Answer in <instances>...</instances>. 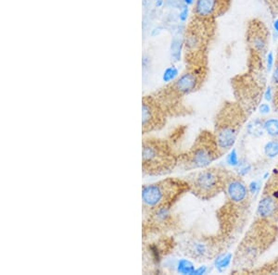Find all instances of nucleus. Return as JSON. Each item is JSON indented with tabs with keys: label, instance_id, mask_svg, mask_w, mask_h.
Returning <instances> with one entry per match:
<instances>
[{
	"label": "nucleus",
	"instance_id": "1",
	"mask_svg": "<svg viewBox=\"0 0 278 275\" xmlns=\"http://www.w3.org/2000/svg\"><path fill=\"white\" fill-rule=\"evenodd\" d=\"M224 195V204L216 211L218 233L233 243L248 222L251 195L246 182L235 173L230 175Z\"/></svg>",
	"mask_w": 278,
	"mask_h": 275
},
{
	"label": "nucleus",
	"instance_id": "2",
	"mask_svg": "<svg viewBox=\"0 0 278 275\" xmlns=\"http://www.w3.org/2000/svg\"><path fill=\"white\" fill-rule=\"evenodd\" d=\"M277 239V222L255 217L236 245L232 257V272L244 274L254 268Z\"/></svg>",
	"mask_w": 278,
	"mask_h": 275
},
{
	"label": "nucleus",
	"instance_id": "3",
	"mask_svg": "<svg viewBox=\"0 0 278 275\" xmlns=\"http://www.w3.org/2000/svg\"><path fill=\"white\" fill-rule=\"evenodd\" d=\"M248 118V112L236 100H227L221 105L214 117L212 131L223 155L234 148Z\"/></svg>",
	"mask_w": 278,
	"mask_h": 275
},
{
	"label": "nucleus",
	"instance_id": "4",
	"mask_svg": "<svg viewBox=\"0 0 278 275\" xmlns=\"http://www.w3.org/2000/svg\"><path fill=\"white\" fill-rule=\"evenodd\" d=\"M190 192L187 178L167 177L142 187L144 214L155 210L172 209L186 194Z\"/></svg>",
	"mask_w": 278,
	"mask_h": 275
},
{
	"label": "nucleus",
	"instance_id": "5",
	"mask_svg": "<svg viewBox=\"0 0 278 275\" xmlns=\"http://www.w3.org/2000/svg\"><path fill=\"white\" fill-rule=\"evenodd\" d=\"M179 154L165 138L148 136L142 143V171L149 176H163L178 167Z\"/></svg>",
	"mask_w": 278,
	"mask_h": 275
},
{
	"label": "nucleus",
	"instance_id": "6",
	"mask_svg": "<svg viewBox=\"0 0 278 275\" xmlns=\"http://www.w3.org/2000/svg\"><path fill=\"white\" fill-rule=\"evenodd\" d=\"M212 130H201L187 151L179 154L178 167L183 171H198L211 166L223 157Z\"/></svg>",
	"mask_w": 278,
	"mask_h": 275
},
{
	"label": "nucleus",
	"instance_id": "7",
	"mask_svg": "<svg viewBox=\"0 0 278 275\" xmlns=\"http://www.w3.org/2000/svg\"><path fill=\"white\" fill-rule=\"evenodd\" d=\"M231 243L222 234L193 233L188 234L180 244L182 253L195 261L217 259L228 249Z\"/></svg>",
	"mask_w": 278,
	"mask_h": 275
},
{
	"label": "nucleus",
	"instance_id": "8",
	"mask_svg": "<svg viewBox=\"0 0 278 275\" xmlns=\"http://www.w3.org/2000/svg\"><path fill=\"white\" fill-rule=\"evenodd\" d=\"M233 172L219 166H209L198 170L187 177L190 185V194L203 201L211 200L224 194L227 181Z\"/></svg>",
	"mask_w": 278,
	"mask_h": 275
},
{
	"label": "nucleus",
	"instance_id": "9",
	"mask_svg": "<svg viewBox=\"0 0 278 275\" xmlns=\"http://www.w3.org/2000/svg\"><path fill=\"white\" fill-rule=\"evenodd\" d=\"M236 101L250 116L255 109L260 106V99L263 94V84L251 74L237 76L233 81Z\"/></svg>",
	"mask_w": 278,
	"mask_h": 275
},
{
	"label": "nucleus",
	"instance_id": "10",
	"mask_svg": "<svg viewBox=\"0 0 278 275\" xmlns=\"http://www.w3.org/2000/svg\"><path fill=\"white\" fill-rule=\"evenodd\" d=\"M255 217L278 223V163L262 187Z\"/></svg>",
	"mask_w": 278,
	"mask_h": 275
},
{
	"label": "nucleus",
	"instance_id": "11",
	"mask_svg": "<svg viewBox=\"0 0 278 275\" xmlns=\"http://www.w3.org/2000/svg\"><path fill=\"white\" fill-rule=\"evenodd\" d=\"M170 116L163 104L154 95L142 99V133L148 134L163 129Z\"/></svg>",
	"mask_w": 278,
	"mask_h": 275
},
{
	"label": "nucleus",
	"instance_id": "12",
	"mask_svg": "<svg viewBox=\"0 0 278 275\" xmlns=\"http://www.w3.org/2000/svg\"><path fill=\"white\" fill-rule=\"evenodd\" d=\"M176 224V216L173 212V208L159 209L145 214V219L143 221V231L144 234L164 232L165 230L175 227Z\"/></svg>",
	"mask_w": 278,
	"mask_h": 275
},
{
	"label": "nucleus",
	"instance_id": "13",
	"mask_svg": "<svg viewBox=\"0 0 278 275\" xmlns=\"http://www.w3.org/2000/svg\"><path fill=\"white\" fill-rule=\"evenodd\" d=\"M269 34L262 22L258 20L251 21L248 26L247 40L248 46L254 54L259 58H263L267 52Z\"/></svg>",
	"mask_w": 278,
	"mask_h": 275
},
{
	"label": "nucleus",
	"instance_id": "14",
	"mask_svg": "<svg viewBox=\"0 0 278 275\" xmlns=\"http://www.w3.org/2000/svg\"><path fill=\"white\" fill-rule=\"evenodd\" d=\"M231 0H196L194 14L202 21H211L229 9Z\"/></svg>",
	"mask_w": 278,
	"mask_h": 275
},
{
	"label": "nucleus",
	"instance_id": "15",
	"mask_svg": "<svg viewBox=\"0 0 278 275\" xmlns=\"http://www.w3.org/2000/svg\"><path fill=\"white\" fill-rule=\"evenodd\" d=\"M244 274H278V255L265 263L248 269Z\"/></svg>",
	"mask_w": 278,
	"mask_h": 275
},
{
	"label": "nucleus",
	"instance_id": "16",
	"mask_svg": "<svg viewBox=\"0 0 278 275\" xmlns=\"http://www.w3.org/2000/svg\"><path fill=\"white\" fill-rule=\"evenodd\" d=\"M179 76V71L176 66H170L164 71L163 80L165 83H172Z\"/></svg>",
	"mask_w": 278,
	"mask_h": 275
},
{
	"label": "nucleus",
	"instance_id": "17",
	"mask_svg": "<svg viewBox=\"0 0 278 275\" xmlns=\"http://www.w3.org/2000/svg\"><path fill=\"white\" fill-rule=\"evenodd\" d=\"M264 128L268 134L272 136H278V120L274 119L267 120L264 124Z\"/></svg>",
	"mask_w": 278,
	"mask_h": 275
},
{
	"label": "nucleus",
	"instance_id": "18",
	"mask_svg": "<svg viewBox=\"0 0 278 275\" xmlns=\"http://www.w3.org/2000/svg\"><path fill=\"white\" fill-rule=\"evenodd\" d=\"M181 45L182 43L180 40H175L172 43V47H171V51H172V58H174L175 60H180V56H181Z\"/></svg>",
	"mask_w": 278,
	"mask_h": 275
},
{
	"label": "nucleus",
	"instance_id": "19",
	"mask_svg": "<svg viewBox=\"0 0 278 275\" xmlns=\"http://www.w3.org/2000/svg\"><path fill=\"white\" fill-rule=\"evenodd\" d=\"M274 62H275L274 55H273L272 51H270L269 53H267V55H266V68H267L268 72L272 71L273 66H274Z\"/></svg>",
	"mask_w": 278,
	"mask_h": 275
},
{
	"label": "nucleus",
	"instance_id": "20",
	"mask_svg": "<svg viewBox=\"0 0 278 275\" xmlns=\"http://www.w3.org/2000/svg\"><path fill=\"white\" fill-rule=\"evenodd\" d=\"M272 87L278 88V54L275 62H274V66L272 69Z\"/></svg>",
	"mask_w": 278,
	"mask_h": 275
},
{
	"label": "nucleus",
	"instance_id": "21",
	"mask_svg": "<svg viewBox=\"0 0 278 275\" xmlns=\"http://www.w3.org/2000/svg\"><path fill=\"white\" fill-rule=\"evenodd\" d=\"M189 16V7L184 5L182 8L181 12L179 13V20L181 23H186Z\"/></svg>",
	"mask_w": 278,
	"mask_h": 275
},
{
	"label": "nucleus",
	"instance_id": "22",
	"mask_svg": "<svg viewBox=\"0 0 278 275\" xmlns=\"http://www.w3.org/2000/svg\"><path fill=\"white\" fill-rule=\"evenodd\" d=\"M271 7L272 12H278V0H264Z\"/></svg>",
	"mask_w": 278,
	"mask_h": 275
},
{
	"label": "nucleus",
	"instance_id": "23",
	"mask_svg": "<svg viewBox=\"0 0 278 275\" xmlns=\"http://www.w3.org/2000/svg\"><path fill=\"white\" fill-rule=\"evenodd\" d=\"M183 2H184V5L189 7L193 5L194 3L196 2V0H183Z\"/></svg>",
	"mask_w": 278,
	"mask_h": 275
},
{
	"label": "nucleus",
	"instance_id": "24",
	"mask_svg": "<svg viewBox=\"0 0 278 275\" xmlns=\"http://www.w3.org/2000/svg\"><path fill=\"white\" fill-rule=\"evenodd\" d=\"M272 28H273V30L275 31L278 34V18L274 20V22H273V24H272Z\"/></svg>",
	"mask_w": 278,
	"mask_h": 275
},
{
	"label": "nucleus",
	"instance_id": "25",
	"mask_svg": "<svg viewBox=\"0 0 278 275\" xmlns=\"http://www.w3.org/2000/svg\"><path fill=\"white\" fill-rule=\"evenodd\" d=\"M163 4H164V1H163V0H157V1H156V7H158V8L162 7Z\"/></svg>",
	"mask_w": 278,
	"mask_h": 275
},
{
	"label": "nucleus",
	"instance_id": "26",
	"mask_svg": "<svg viewBox=\"0 0 278 275\" xmlns=\"http://www.w3.org/2000/svg\"><path fill=\"white\" fill-rule=\"evenodd\" d=\"M155 1H157V0H155Z\"/></svg>",
	"mask_w": 278,
	"mask_h": 275
}]
</instances>
